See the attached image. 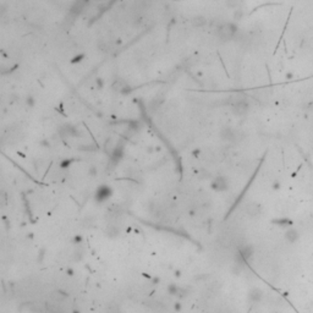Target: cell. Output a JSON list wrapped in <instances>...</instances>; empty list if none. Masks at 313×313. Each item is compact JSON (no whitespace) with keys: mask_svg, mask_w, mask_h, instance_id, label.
<instances>
[{"mask_svg":"<svg viewBox=\"0 0 313 313\" xmlns=\"http://www.w3.org/2000/svg\"><path fill=\"white\" fill-rule=\"evenodd\" d=\"M96 173H97V170H96V168H91V169H89V174H91V175H92V176H94V175H96Z\"/></svg>","mask_w":313,"mask_h":313,"instance_id":"13","label":"cell"},{"mask_svg":"<svg viewBox=\"0 0 313 313\" xmlns=\"http://www.w3.org/2000/svg\"><path fill=\"white\" fill-rule=\"evenodd\" d=\"M218 313H233L229 308H221L220 311H218Z\"/></svg>","mask_w":313,"mask_h":313,"instance_id":"12","label":"cell"},{"mask_svg":"<svg viewBox=\"0 0 313 313\" xmlns=\"http://www.w3.org/2000/svg\"><path fill=\"white\" fill-rule=\"evenodd\" d=\"M111 195H113V190L108 185H102V186L98 187L97 191H96L94 199L98 203H103V202L108 201L111 197Z\"/></svg>","mask_w":313,"mask_h":313,"instance_id":"2","label":"cell"},{"mask_svg":"<svg viewBox=\"0 0 313 313\" xmlns=\"http://www.w3.org/2000/svg\"><path fill=\"white\" fill-rule=\"evenodd\" d=\"M166 291L170 296L176 297V298H185L188 296V289L185 286H180L177 284H169L166 286Z\"/></svg>","mask_w":313,"mask_h":313,"instance_id":"1","label":"cell"},{"mask_svg":"<svg viewBox=\"0 0 313 313\" xmlns=\"http://www.w3.org/2000/svg\"><path fill=\"white\" fill-rule=\"evenodd\" d=\"M228 187H229V184H228V180L224 176H216L212 181V188L214 191L223 192V191L228 190Z\"/></svg>","mask_w":313,"mask_h":313,"instance_id":"3","label":"cell"},{"mask_svg":"<svg viewBox=\"0 0 313 313\" xmlns=\"http://www.w3.org/2000/svg\"><path fill=\"white\" fill-rule=\"evenodd\" d=\"M72 242H74V245H81V242H82V237H81L79 235H75V236H74V238H72Z\"/></svg>","mask_w":313,"mask_h":313,"instance_id":"9","label":"cell"},{"mask_svg":"<svg viewBox=\"0 0 313 313\" xmlns=\"http://www.w3.org/2000/svg\"><path fill=\"white\" fill-rule=\"evenodd\" d=\"M246 212H247V214L251 215V216H256V215H258L261 213V207L258 204H256V203H251V204L247 206Z\"/></svg>","mask_w":313,"mask_h":313,"instance_id":"8","label":"cell"},{"mask_svg":"<svg viewBox=\"0 0 313 313\" xmlns=\"http://www.w3.org/2000/svg\"><path fill=\"white\" fill-rule=\"evenodd\" d=\"M67 274H69V275H74V270H72L71 268H70V269H67Z\"/></svg>","mask_w":313,"mask_h":313,"instance_id":"15","label":"cell"},{"mask_svg":"<svg viewBox=\"0 0 313 313\" xmlns=\"http://www.w3.org/2000/svg\"><path fill=\"white\" fill-rule=\"evenodd\" d=\"M220 138L225 142H234L237 138V132H236V130L231 129V127H225L220 132Z\"/></svg>","mask_w":313,"mask_h":313,"instance_id":"4","label":"cell"},{"mask_svg":"<svg viewBox=\"0 0 313 313\" xmlns=\"http://www.w3.org/2000/svg\"><path fill=\"white\" fill-rule=\"evenodd\" d=\"M293 77V74H286V78H288V79H291Z\"/></svg>","mask_w":313,"mask_h":313,"instance_id":"14","label":"cell"},{"mask_svg":"<svg viewBox=\"0 0 313 313\" xmlns=\"http://www.w3.org/2000/svg\"><path fill=\"white\" fill-rule=\"evenodd\" d=\"M248 296H250V300H251V301H253V302H259V301L262 300V297H263V293H262V291H261L259 289L254 288V289H252V290L250 291Z\"/></svg>","mask_w":313,"mask_h":313,"instance_id":"7","label":"cell"},{"mask_svg":"<svg viewBox=\"0 0 313 313\" xmlns=\"http://www.w3.org/2000/svg\"><path fill=\"white\" fill-rule=\"evenodd\" d=\"M74 313H79L78 311H74Z\"/></svg>","mask_w":313,"mask_h":313,"instance_id":"16","label":"cell"},{"mask_svg":"<svg viewBox=\"0 0 313 313\" xmlns=\"http://www.w3.org/2000/svg\"><path fill=\"white\" fill-rule=\"evenodd\" d=\"M181 310H182V305H181L180 302H175V303H174V311H175V312H180Z\"/></svg>","mask_w":313,"mask_h":313,"instance_id":"10","label":"cell"},{"mask_svg":"<svg viewBox=\"0 0 313 313\" xmlns=\"http://www.w3.org/2000/svg\"><path fill=\"white\" fill-rule=\"evenodd\" d=\"M238 254L242 257L243 261H247L253 254V248L250 245H241L238 247Z\"/></svg>","mask_w":313,"mask_h":313,"instance_id":"6","label":"cell"},{"mask_svg":"<svg viewBox=\"0 0 313 313\" xmlns=\"http://www.w3.org/2000/svg\"><path fill=\"white\" fill-rule=\"evenodd\" d=\"M149 307L158 313H171V310L168 307V305L164 303V302H161V301H156V300L151 301L149 302Z\"/></svg>","mask_w":313,"mask_h":313,"instance_id":"5","label":"cell"},{"mask_svg":"<svg viewBox=\"0 0 313 313\" xmlns=\"http://www.w3.org/2000/svg\"><path fill=\"white\" fill-rule=\"evenodd\" d=\"M69 165H70V160H67V159H66V160H64V161H62V163H61V164H60V166H61V168H62V169H65V168H67V166H69Z\"/></svg>","mask_w":313,"mask_h":313,"instance_id":"11","label":"cell"}]
</instances>
